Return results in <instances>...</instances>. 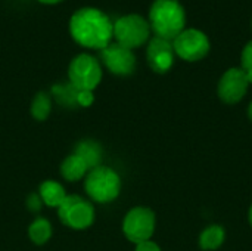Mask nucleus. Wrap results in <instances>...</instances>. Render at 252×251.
I'll list each match as a JSON object with an SVG mask.
<instances>
[{"label":"nucleus","instance_id":"f257e3e1","mask_svg":"<svg viewBox=\"0 0 252 251\" xmlns=\"http://www.w3.org/2000/svg\"><path fill=\"white\" fill-rule=\"evenodd\" d=\"M69 33L78 44L102 50L114 37V24L102 10L81 7L71 16Z\"/></svg>","mask_w":252,"mask_h":251},{"label":"nucleus","instance_id":"f03ea898","mask_svg":"<svg viewBox=\"0 0 252 251\" xmlns=\"http://www.w3.org/2000/svg\"><path fill=\"white\" fill-rule=\"evenodd\" d=\"M149 25L157 37L174 40L186 25V12L177 0H155L149 10Z\"/></svg>","mask_w":252,"mask_h":251},{"label":"nucleus","instance_id":"7ed1b4c3","mask_svg":"<svg viewBox=\"0 0 252 251\" xmlns=\"http://www.w3.org/2000/svg\"><path fill=\"white\" fill-rule=\"evenodd\" d=\"M151 36V25L149 22L136 13L124 15L118 18L114 24V37L117 43L127 47L134 49L142 46L148 41Z\"/></svg>","mask_w":252,"mask_h":251},{"label":"nucleus","instance_id":"20e7f679","mask_svg":"<svg viewBox=\"0 0 252 251\" xmlns=\"http://www.w3.org/2000/svg\"><path fill=\"white\" fill-rule=\"evenodd\" d=\"M120 178L109 167L99 166L90 170L86 179V191L90 198L97 203H109L115 200L120 194Z\"/></svg>","mask_w":252,"mask_h":251},{"label":"nucleus","instance_id":"39448f33","mask_svg":"<svg viewBox=\"0 0 252 251\" xmlns=\"http://www.w3.org/2000/svg\"><path fill=\"white\" fill-rule=\"evenodd\" d=\"M69 83L77 90H93L102 80V68L97 59L89 53L75 56L68 68Z\"/></svg>","mask_w":252,"mask_h":251},{"label":"nucleus","instance_id":"423d86ee","mask_svg":"<svg viewBox=\"0 0 252 251\" xmlns=\"http://www.w3.org/2000/svg\"><path fill=\"white\" fill-rule=\"evenodd\" d=\"M174 53L185 61L193 62L205 58L210 52V38L196 28H185L173 40Z\"/></svg>","mask_w":252,"mask_h":251},{"label":"nucleus","instance_id":"0eeeda50","mask_svg":"<svg viewBox=\"0 0 252 251\" xmlns=\"http://www.w3.org/2000/svg\"><path fill=\"white\" fill-rule=\"evenodd\" d=\"M61 220L74 229L89 228L94 220L93 206L78 195H66L63 203L58 207Z\"/></svg>","mask_w":252,"mask_h":251},{"label":"nucleus","instance_id":"6e6552de","mask_svg":"<svg viewBox=\"0 0 252 251\" xmlns=\"http://www.w3.org/2000/svg\"><path fill=\"white\" fill-rule=\"evenodd\" d=\"M123 229L126 237L131 243L148 241L155 231V215L152 210L145 207H136L130 210L124 219Z\"/></svg>","mask_w":252,"mask_h":251},{"label":"nucleus","instance_id":"1a4fd4ad","mask_svg":"<svg viewBox=\"0 0 252 251\" xmlns=\"http://www.w3.org/2000/svg\"><path fill=\"white\" fill-rule=\"evenodd\" d=\"M100 59L106 68L117 75H128L136 68V56L131 49H127L118 43H109L100 50Z\"/></svg>","mask_w":252,"mask_h":251},{"label":"nucleus","instance_id":"9d476101","mask_svg":"<svg viewBox=\"0 0 252 251\" xmlns=\"http://www.w3.org/2000/svg\"><path fill=\"white\" fill-rule=\"evenodd\" d=\"M250 86V80L247 72L242 68H230L227 70L219 83V96L226 104H236L239 102Z\"/></svg>","mask_w":252,"mask_h":251},{"label":"nucleus","instance_id":"9b49d317","mask_svg":"<svg viewBox=\"0 0 252 251\" xmlns=\"http://www.w3.org/2000/svg\"><path fill=\"white\" fill-rule=\"evenodd\" d=\"M174 47L171 40H165L161 37L151 38L148 49H146V58L151 65V68L157 72H167L174 62Z\"/></svg>","mask_w":252,"mask_h":251},{"label":"nucleus","instance_id":"f8f14e48","mask_svg":"<svg viewBox=\"0 0 252 251\" xmlns=\"http://www.w3.org/2000/svg\"><path fill=\"white\" fill-rule=\"evenodd\" d=\"M40 198L49 207H59L66 198V194L62 185L53 180H47L40 186Z\"/></svg>","mask_w":252,"mask_h":251},{"label":"nucleus","instance_id":"ddd939ff","mask_svg":"<svg viewBox=\"0 0 252 251\" xmlns=\"http://www.w3.org/2000/svg\"><path fill=\"white\" fill-rule=\"evenodd\" d=\"M89 167L86 164V161L74 154V155H69L63 163H62V167H61V172H62V176L66 179V180H78L81 179L86 173H87Z\"/></svg>","mask_w":252,"mask_h":251},{"label":"nucleus","instance_id":"4468645a","mask_svg":"<svg viewBox=\"0 0 252 251\" xmlns=\"http://www.w3.org/2000/svg\"><path fill=\"white\" fill-rule=\"evenodd\" d=\"M75 154L80 155L89 170H93L96 167H99L100 164V160H102V151H100V146L96 143V142H92V141H84V142H80L77 145V149H75Z\"/></svg>","mask_w":252,"mask_h":251},{"label":"nucleus","instance_id":"2eb2a0df","mask_svg":"<svg viewBox=\"0 0 252 251\" xmlns=\"http://www.w3.org/2000/svg\"><path fill=\"white\" fill-rule=\"evenodd\" d=\"M224 237H226L224 229L219 225H213L201 234L199 244L204 250H216L223 244Z\"/></svg>","mask_w":252,"mask_h":251},{"label":"nucleus","instance_id":"dca6fc26","mask_svg":"<svg viewBox=\"0 0 252 251\" xmlns=\"http://www.w3.org/2000/svg\"><path fill=\"white\" fill-rule=\"evenodd\" d=\"M28 234H30V238L32 243L44 244L46 241H49V238L52 235V226L46 219H37L31 223Z\"/></svg>","mask_w":252,"mask_h":251},{"label":"nucleus","instance_id":"f3484780","mask_svg":"<svg viewBox=\"0 0 252 251\" xmlns=\"http://www.w3.org/2000/svg\"><path fill=\"white\" fill-rule=\"evenodd\" d=\"M50 98L40 92L35 95V98L32 99V104H31V114L35 120H46V117L49 115L50 112Z\"/></svg>","mask_w":252,"mask_h":251},{"label":"nucleus","instance_id":"a211bd4d","mask_svg":"<svg viewBox=\"0 0 252 251\" xmlns=\"http://www.w3.org/2000/svg\"><path fill=\"white\" fill-rule=\"evenodd\" d=\"M52 92L55 93L56 99L59 102H62L63 105H75L77 104V96L78 92L71 83L68 84H59V86H53Z\"/></svg>","mask_w":252,"mask_h":251},{"label":"nucleus","instance_id":"6ab92c4d","mask_svg":"<svg viewBox=\"0 0 252 251\" xmlns=\"http://www.w3.org/2000/svg\"><path fill=\"white\" fill-rule=\"evenodd\" d=\"M241 61H242V70L247 72L250 83H252V40L244 47Z\"/></svg>","mask_w":252,"mask_h":251},{"label":"nucleus","instance_id":"aec40b11","mask_svg":"<svg viewBox=\"0 0 252 251\" xmlns=\"http://www.w3.org/2000/svg\"><path fill=\"white\" fill-rule=\"evenodd\" d=\"M94 101V96L90 90H80L77 96V104L81 107H90Z\"/></svg>","mask_w":252,"mask_h":251},{"label":"nucleus","instance_id":"412c9836","mask_svg":"<svg viewBox=\"0 0 252 251\" xmlns=\"http://www.w3.org/2000/svg\"><path fill=\"white\" fill-rule=\"evenodd\" d=\"M136 251H161V249L155 243H152L151 240H148V241L139 243L137 247H136Z\"/></svg>","mask_w":252,"mask_h":251},{"label":"nucleus","instance_id":"4be33fe9","mask_svg":"<svg viewBox=\"0 0 252 251\" xmlns=\"http://www.w3.org/2000/svg\"><path fill=\"white\" fill-rule=\"evenodd\" d=\"M41 198L38 197V195H35V194H32L30 198H28V209L30 210H32V212H38L40 210V207H41Z\"/></svg>","mask_w":252,"mask_h":251},{"label":"nucleus","instance_id":"5701e85b","mask_svg":"<svg viewBox=\"0 0 252 251\" xmlns=\"http://www.w3.org/2000/svg\"><path fill=\"white\" fill-rule=\"evenodd\" d=\"M38 1L46 3V4H55V3H59V1H62V0H38Z\"/></svg>","mask_w":252,"mask_h":251},{"label":"nucleus","instance_id":"b1692460","mask_svg":"<svg viewBox=\"0 0 252 251\" xmlns=\"http://www.w3.org/2000/svg\"><path fill=\"white\" fill-rule=\"evenodd\" d=\"M248 115H250V118L252 120V102L250 104V108H248Z\"/></svg>","mask_w":252,"mask_h":251},{"label":"nucleus","instance_id":"393cba45","mask_svg":"<svg viewBox=\"0 0 252 251\" xmlns=\"http://www.w3.org/2000/svg\"><path fill=\"white\" fill-rule=\"evenodd\" d=\"M250 222H251V225H252V206H251V210H250Z\"/></svg>","mask_w":252,"mask_h":251},{"label":"nucleus","instance_id":"a878e982","mask_svg":"<svg viewBox=\"0 0 252 251\" xmlns=\"http://www.w3.org/2000/svg\"><path fill=\"white\" fill-rule=\"evenodd\" d=\"M251 27H252V19H251Z\"/></svg>","mask_w":252,"mask_h":251}]
</instances>
